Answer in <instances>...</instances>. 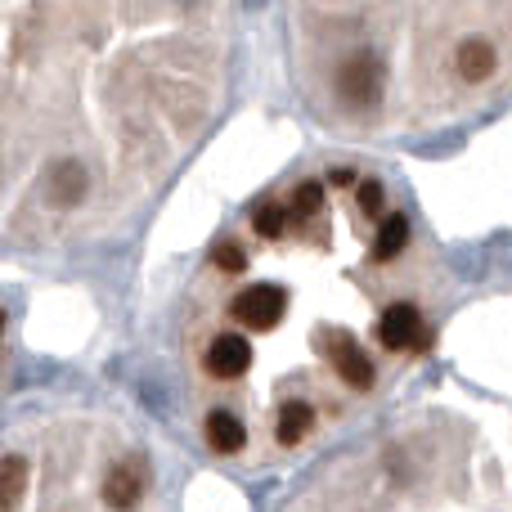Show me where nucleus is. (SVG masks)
<instances>
[{"mask_svg":"<svg viewBox=\"0 0 512 512\" xmlns=\"http://www.w3.org/2000/svg\"><path fill=\"white\" fill-rule=\"evenodd\" d=\"M283 310H288V292H283L279 283H252L248 292L234 297V319H239L243 328H256V333L279 324Z\"/></svg>","mask_w":512,"mask_h":512,"instance_id":"nucleus-1","label":"nucleus"},{"mask_svg":"<svg viewBox=\"0 0 512 512\" xmlns=\"http://www.w3.org/2000/svg\"><path fill=\"white\" fill-rule=\"evenodd\" d=\"M337 95L346 108H373L382 95V63L373 54H355L351 63H342L337 72Z\"/></svg>","mask_w":512,"mask_h":512,"instance_id":"nucleus-2","label":"nucleus"},{"mask_svg":"<svg viewBox=\"0 0 512 512\" xmlns=\"http://www.w3.org/2000/svg\"><path fill=\"white\" fill-rule=\"evenodd\" d=\"M248 369H252L248 337H234V333L216 337L212 351H207V373H212V378H243Z\"/></svg>","mask_w":512,"mask_h":512,"instance_id":"nucleus-3","label":"nucleus"},{"mask_svg":"<svg viewBox=\"0 0 512 512\" xmlns=\"http://www.w3.org/2000/svg\"><path fill=\"white\" fill-rule=\"evenodd\" d=\"M333 369L342 373V382H351L355 391L373 387V360L360 351V342L346 333H337V342H333Z\"/></svg>","mask_w":512,"mask_h":512,"instance_id":"nucleus-4","label":"nucleus"},{"mask_svg":"<svg viewBox=\"0 0 512 512\" xmlns=\"http://www.w3.org/2000/svg\"><path fill=\"white\" fill-rule=\"evenodd\" d=\"M378 333H382V342H387L391 351H405V346L423 333V319H418V310L409 306V301H396V306L382 310Z\"/></svg>","mask_w":512,"mask_h":512,"instance_id":"nucleus-5","label":"nucleus"},{"mask_svg":"<svg viewBox=\"0 0 512 512\" xmlns=\"http://www.w3.org/2000/svg\"><path fill=\"white\" fill-rule=\"evenodd\" d=\"M45 189H50V198L59 207L81 203V194H86V171H81V162H72V158L54 162L50 176H45Z\"/></svg>","mask_w":512,"mask_h":512,"instance_id":"nucleus-6","label":"nucleus"},{"mask_svg":"<svg viewBox=\"0 0 512 512\" xmlns=\"http://www.w3.org/2000/svg\"><path fill=\"white\" fill-rule=\"evenodd\" d=\"M243 441H248V432H243V423L230 414V409L207 414V445H212V450L234 454V450H243Z\"/></svg>","mask_w":512,"mask_h":512,"instance_id":"nucleus-7","label":"nucleus"},{"mask_svg":"<svg viewBox=\"0 0 512 512\" xmlns=\"http://www.w3.org/2000/svg\"><path fill=\"white\" fill-rule=\"evenodd\" d=\"M495 72V50H490V41H481V36H472V41L459 45V77L463 81H481Z\"/></svg>","mask_w":512,"mask_h":512,"instance_id":"nucleus-8","label":"nucleus"},{"mask_svg":"<svg viewBox=\"0 0 512 512\" xmlns=\"http://www.w3.org/2000/svg\"><path fill=\"white\" fill-rule=\"evenodd\" d=\"M310 423H315V409H310L306 400H288V405L279 409V441L283 445H297L301 436L310 432Z\"/></svg>","mask_w":512,"mask_h":512,"instance_id":"nucleus-9","label":"nucleus"},{"mask_svg":"<svg viewBox=\"0 0 512 512\" xmlns=\"http://www.w3.org/2000/svg\"><path fill=\"white\" fill-rule=\"evenodd\" d=\"M409 243V216H387L378 230V243H373V256L378 261H396Z\"/></svg>","mask_w":512,"mask_h":512,"instance_id":"nucleus-10","label":"nucleus"},{"mask_svg":"<svg viewBox=\"0 0 512 512\" xmlns=\"http://www.w3.org/2000/svg\"><path fill=\"white\" fill-rule=\"evenodd\" d=\"M140 472H135V468H113V472H108V490H104V495H108V504H113V508H131L135 504V499H140Z\"/></svg>","mask_w":512,"mask_h":512,"instance_id":"nucleus-11","label":"nucleus"},{"mask_svg":"<svg viewBox=\"0 0 512 512\" xmlns=\"http://www.w3.org/2000/svg\"><path fill=\"white\" fill-rule=\"evenodd\" d=\"M23 481H27V463L23 459H0V508H14L23 499Z\"/></svg>","mask_w":512,"mask_h":512,"instance_id":"nucleus-12","label":"nucleus"},{"mask_svg":"<svg viewBox=\"0 0 512 512\" xmlns=\"http://www.w3.org/2000/svg\"><path fill=\"white\" fill-rule=\"evenodd\" d=\"M283 225H288V212H283V207H274V203L256 207V216H252V230L261 234V239H279V234H283Z\"/></svg>","mask_w":512,"mask_h":512,"instance_id":"nucleus-13","label":"nucleus"},{"mask_svg":"<svg viewBox=\"0 0 512 512\" xmlns=\"http://www.w3.org/2000/svg\"><path fill=\"white\" fill-rule=\"evenodd\" d=\"M319 207H324V189H319L315 180L297 185V194H292V216H315Z\"/></svg>","mask_w":512,"mask_h":512,"instance_id":"nucleus-14","label":"nucleus"},{"mask_svg":"<svg viewBox=\"0 0 512 512\" xmlns=\"http://www.w3.org/2000/svg\"><path fill=\"white\" fill-rule=\"evenodd\" d=\"M212 261H216V270H225V274H239L243 265H248V256H243L239 243H221V248L212 252Z\"/></svg>","mask_w":512,"mask_h":512,"instance_id":"nucleus-15","label":"nucleus"},{"mask_svg":"<svg viewBox=\"0 0 512 512\" xmlns=\"http://www.w3.org/2000/svg\"><path fill=\"white\" fill-rule=\"evenodd\" d=\"M382 203H387L382 185H378V180H364V185H360V207H364L369 216H378V212H382Z\"/></svg>","mask_w":512,"mask_h":512,"instance_id":"nucleus-16","label":"nucleus"},{"mask_svg":"<svg viewBox=\"0 0 512 512\" xmlns=\"http://www.w3.org/2000/svg\"><path fill=\"white\" fill-rule=\"evenodd\" d=\"M0 328H5V319H0Z\"/></svg>","mask_w":512,"mask_h":512,"instance_id":"nucleus-17","label":"nucleus"}]
</instances>
